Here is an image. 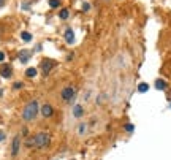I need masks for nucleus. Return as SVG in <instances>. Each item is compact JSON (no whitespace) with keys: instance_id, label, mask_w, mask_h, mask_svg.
Here are the masks:
<instances>
[{"instance_id":"f257e3e1","label":"nucleus","mask_w":171,"mask_h":160,"mask_svg":"<svg viewBox=\"0 0 171 160\" xmlns=\"http://www.w3.org/2000/svg\"><path fill=\"white\" fill-rule=\"evenodd\" d=\"M38 114V102L32 100L30 103L25 105V108L22 109V119L24 121H33Z\"/></svg>"},{"instance_id":"f03ea898","label":"nucleus","mask_w":171,"mask_h":160,"mask_svg":"<svg viewBox=\"0 0 171 160\" xmlns=\"http://www.w3.org/2000/svg\"><path fill=\"white\" fill-rule=\"evenodd\" d=\"M49 141H51V136L45 132H40L35 135V147L38 149H45V147L49 146Z\"/></svg>"},{"instance_id":"7ed1b4c3","label":"nucleus","mask_w":171,"mask_h":160,"mask_svg":"<svg viewBox=\"0 0 171 160\" xmlns=\"http://www.w3.org/2000/svg\"><path fill=\"white\" fill-rule=\"evenodd\" d=\"M75 95H76V89H75V87H71V86L65 87L63 90H62V94H60L62 100H63V102H67V103L71 102V100L75 98Z\"/></svg>"},{"instance_id":"20e7f679","label":"nucleus","mask_w":171,"mask_h":160,"mask_svg":"<svg viewBox=\"0 0 171 160\" xmlns=\"http://www.w3.org/2000/svg\"><path fill=\"white\" fill-rule=\"evenodd\" d=\"M19 147H21V136L16 135L13 138V144H11V155L16 157L19 154Z\"/></svg>"},{"instance_id":"39448f33","label":"nucleus","mask_w":171,"mask_h":160,"mask_svg":"<svg viewBox=\"0 0 171 160\" xmlns=\"http://www.w3.org/2000/svg\"><path fill=\"white\" fill-rule=\"evenodd\" d=\"M54 65H55V62L54 60H48V59L41 62V70H43V75L48 76V73L52 70V67H54Z\"/></svg>"},{"instance_id":"423d86ee","label":"nucleus","mask_w":171,"mask_h":160,"mask_svg":"<svg viewBox=\"0 0 171 160\" xmlns=\"http://www.w3.org/2000/svg\"><path fill=\"white\" fill-rule=\"evenodd\" d=\"M11 73H13V68H11V65L3 64L2 67H0V75L3 76V78H10Z\"/></svg>"},{"instance_id":"0eeeda50","label":"nucleus","mask_w":171,"mask_h":160,"mask_svg":"<svg viewBox=\"0 0 171 160\" xmlns=\"http://www.w3.org/2000/svg\"><path fill=\"white\" fill-rule=\"evenodd\" d=\"M63 38H65L67 44H73L75 43V32H73V29H67L65 33H63Z\"/></svg>"},{"instance_id":"6e6552de","label":"nucleus","mask_w":171,"mask_h":160,"mask_svg":"<svg viewBox=\"0 0 171 160\" xmlns=\"http://www.w3.org/2000/svg\"><path fill=\"white\" fill-rule=\"evenodd\" d=\"M41 114L45 117H51L52 114H54V108H52L51 105H43L41 106Z\"/></svg>"},{"instance_id":"1a4fd4ad","label":"nucleus","mask_w":171,"mask_h":160,"mask_svg":"<svg viewBox=\"0 0 171 160\" xmlns=\"http://www.w3.org/2000/svg\"><path fill=\"white\" fill-rule=\"evenodd\" d=\"M29 59H30V51L22 49V51L19 52V62H21V64H27Z\"/></svg>"},{"instance_id":"9d476101","label":"nucleus","mask_w":171,"mask_h":160,"mask_svg":"<svg viewBox=\"0 0 171 160\" xmlns=\"http://www.w3.org/2000/svg\"><path fill=\"white\" fill-rule=\"evenodd\" d=\"M73 116L78 117V119H79V117H82V116H84V108H82L81 105H75V106H73Z\"/></svg>"},{"instance_id":"9b49d317","label":"nucleus","mask_w":171,"mask_h":160,"mask_svg":"<svg viewBox=\"0 0 171 160\" xmlns=\"http://www.w3.org/2000/svg\"><path fill=\"white\" fill-rule=\"evenodd\" d=\"M37 75H38V72H37V68H33V67L25 70V76H27V78H35Z\"/></svg>"},{"instance_id":"f8f14e48","label":"nucleus","mask_w":171,"mask_h":160,"mask_svg":"<svg viewBox=\"0 0 171 160\" xmlns=\"http://www.w3.org/2000/svg\"><path fill=\"white\" fill-rule=\"evenodd\" d=\"M155 89H158V90H165V89H166V81H163V79H157V81H155Z\"/></svg>"},{"instance_id":"ddd939ff","label":"nucleus","mask_w":171,"mask_h":160,"mask_svg":"<svg viewBox=\"0 0 171 160\" xmlns=\"http://www.w3.org/2000/svg\"><path fill=\"white\" fill-rule=\"evenodd\" d=\"M68 16H70V11L67 10V8H62L60 10V13H59V17H60V19H68Z\"/></svg>"},{"instance_id":"4468645a","label":"nucleus","mask_w":171,"mask_h":160,"mask_svg":"<svg viewBox=\"0 0 171 160\" xmlns=\"http://www.w3.org/2000/svg\"><path fill=\"white\" fill-rule=\"evenodd\" d=\"M147 90H149V84H146V82H141V84L138 86V92L144 94V92H147Z\"/></svg>"},{"instance_id":"2eb2a0df","label":"nucleus","mask_w":171,"mask_h":160,"mask_svg":"<svg viewBox=\"0 0 171 160\" xmlns=\"http://www.w3.org/2000/svg\"><path fill=\"white\" fill-rule=\"evenodd\" d=\"M21 38H22V40H24L25 43H29V41L32 40V35L29 33V32H22V33H21Z\"/></svg>"},{"instance_id":"dca6fc26","label":"nucleus","mask_w":171,"mask_h":160,"mask_svg":"<svg viewBox=\"0 0 171 160\" xmlns=\"http://www.w3.org/2000/svg\"><path fill=\"white\" fill-rule=\"evenodd\" d=\"M79 129H78V133L79 135H84L85 132H87V124H79Z\"/></svg>"},{"instance_id":"f3484780","label":"nucleus","mask_w":171,"mask_h":160,"mask_svg":"<svg viewBox=\"0 0 171 160\" xmlns=\"http://www.w3.org/2000/svg\"><path fill=\"white\" fill-rule=\"evenodd\" d=\"M59 5H60L59 0H49V7H51V8H57Z\"/></svg>"},{"instance_id":"a211bd4d","label":"nucleus","mask_w":171,"mask_h":160,"mask_svg":"<svg viewBox=\"0 0 171 160\" xmlns=\"http://www.w3.org/2000/svg\"><path fill=\"white\" fill-rule=\"evenodd\" d=\"M21 87H22V82H19V81L13 84V89H16V90H17V89H21Z\"/></svg>"},{"instance_id":"6ab92c4d","label":"nucleus","mask_w":171,"mask_h":160,"mask_svg":"<svg viewBox=\"0 0 171 160\" xmlns=\"http://www.w3.org/2000/svg\"><path fill=\"white\" fill-rule=\"evenodd\" d=\"M125 130H127V132H133V125H132V124H127Z\"/></svg>"},{"instance_id":"aec40b11","label":"nucleus","mask_w":171,"mask_h":160,"mask_svg":"<svg viewBox=\"0 0 171 160\" xmlns=\"http://www.w3.org/2000/svg\"><path fill=\"white\" fill-rule=\"evenodd\" d=\"M90 10V5L89 3H84L82 5V11H89Z\"/></svg>"},{"instance_id":"412c9836","label":"nucleus","mask_w":171,"mask_h":160,"mask_svg":"<svg viewBox=\"0 0 171 160\" xmlns=\"http://www.w3.org/2000/svg\"><path fill=\"white\" fill-rule=\"evenodd\" d=\"M3 140H5V132H2V130H0V143H2Z\"/></svg>"},{"instance_id":"4be33fe9","label":"nucleus","mask_w":171,"mask_h":160,"mask_svg":"<svg viewBox=\"0 0 171 160\" xmlns=\"http://www.w3.org/2000/svg\"><path fill=\"white\" fill-rule=\"evenodd\" d=\"M3 60H5V52L0 51V62H3Z\"/></svg>"},{"instance_id":"5701e85b","label":"nucleus","mask_w":171,"mask_h":160,"mask_svg":"<svg viewBox=\"0 0 171 160\" xmlns=\"http://www.w3.org/2000/svg\"><path fill=\"white\" fill-rule=\"evenodd\" d=\"M2 7H5V0H0V8Z\"/></svg>"}]
</instances>
